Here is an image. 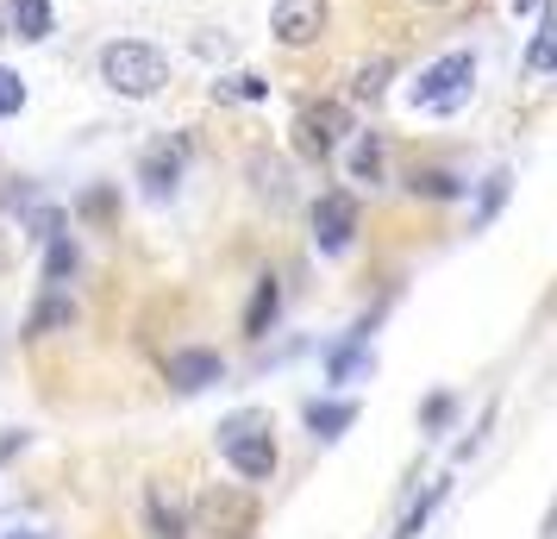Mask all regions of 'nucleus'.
<instances>
[{"label": "nucleus", "mask_w": 557, "mask_h": 539, "mask_svg": "<svg viewBox=\"0 0 557 539\" xmlns=\"http://www.w3.org/2000/svg\"><path fill=\"white\" fill-rule=\"evenodd\" d=\"M101 82L126 101H151L170 82V57L145 38H113V45H101Z\"/></svg>", "instance_id": "f257e3e1"}, {"label": "nucleus", "mask_w": 557, "mask_h": 539, "mask_svg": "<svg viewBox=\"0 0 557 539\" xmlns=\"http://www.w3.org/2000/svg\"><path fill=\"white\" fill-rule=\"evenodd\" d=\"M220 452H226V464L245 477V483L276 477V439H270V414H263V408L226 414V420H220Z\"/></svg>", "instance_id": "f03ea898"}, {"label": "nucleus", "mask_w": 557, "mask_h": 539, "mask_svg": "<svg viewBox=\"0 0 557 539\" xmlns=\"http://www.w3.org/2000/svg\"><path fill=\"white\" fill-rule=\"evenodd\" d=\"M470 88H476V57L470 51H451V57H438V63H426L420 70V82L407 88V101L420 107V113H457V107L470 101Z\"/></svg>", "instance_id": "7ed1b4c3"}, {"label": "nucleus", "mask_w": 557, "mask_h": 539, "mask_svg": "<svg viewBox=\"0 0 557 539\" xmlns=\"http://www.w3.org/2000/svg\"><path fill=\"white\" fill-rule=\"evenodd\" d=\"M345 132H351V113H345V107L313 101V107H301V120H295V151H301L307 163H326Z\"/></svg>", "instance_id": "20e7f679"}, {"label": "nucleus", "mask_w": 557, "mask_h": 539, "mask_svg": "<svg viewBox=\"0 0 557 539\" xmlns=\"http://www.w3.org/2000/svg\"><path fill=\"white\" fill-rule=\"evenodd\" d=\"M307 220H313V245H320L326 257H345V252H351V238H357V201L345 195V188L320 195Z\"/></svg>", "instance_id": "39448f33"}, {"label": "nucleus", "mask_w": 557, "mask_h": 539, "mask_svg": "<svg viewBox=\"0 0 557 539\" xmlns=\"http://www.w3.org/2000/svg\"><path fill=\"white\" fill-rule=\"evenodd\" d=\"M270 32H276V45H288V51L313 45L326 32V0H276L270 7Z\"/></svg>", "instance_id": "423d86ee"}, {"label": "nucleus", "mask_w": 557, "mask_h": 539, "mask_svg": "<svg viewBox=\"0 0 557 539\" xmlns=\"http://www.w3.org/2000/svg\"><path fill=\"white\" fill-rule=\"evenodd\" d=\"M182 170H188V138H163V145H151V151L138 157V182H145L151 201H170L176 195Z\"/></svg>", "instance_id": "0eeeda50"}, {"label": "nucleus", "mask_w": 557, "mask_h": 539, "mask_svg": "<svg viewBox=\"0 0 557 539\" xmlns=\"http://www.w3.org/2000/svg\"><path fill=\"white\" fill-rule=\"evenodd\" d=\"M163 377H170L176 395H201V389H213L220 377H226V358L207 352V345H188V352H176V358L163 364Z\"/></svg>", "instance_id": "6e6552de"}, {"label": "nucleus", "mask_w": 557, "mask_h": 539, "mask_svg": "<svg viewBox=\"0 0 557 539\" xmlns=\"http://www.w3.org/2000/svg\"><path fill=\"white\" fill-rule=\"evenodd\" d=\"M195 520H201L207 534L245 539V534H251V520H257V502H251V495H226V489H213V495H201Z\"/></svg>", "instance_id": "1a4fd4ad"}, {"label": "nucleus", "mask_w": 557, "mask_h": 539, "mask_svg": "<svg viewBox=\"0 0 557 539\" xmlns=\"http://www.w3.org/2000/svg\"><path fill=\"white\" fill-rule=\"evenodd\" d=\"M145 527H151V539H188V509H182L176 495L151 489L145 495Z\"/></svg>", "instance_id": "9d476101"}, {"label": "nucleus", "mask_w": 557, "mask_h": 539, "mask_svg": "<svg viewBox=\"0 0 557 539\" xmlns=\"http://www.w3.org/2000/svg\"><path fill=\"white\" fill-rule=\"evenodd\" d=\"M13 207H20V220H26V226L38 232V238H63V232H70L63 207H57V201H38L32 188H20V195H13Z\"/></svg>", "instance_id": "9b49d317"}, {"label": "nucleus", "mask_w": 557, "mask_h": 539, "mask_svg": "<svg viewBox=\"0 0 557 539\" xmlns=\"http://www.w3.org/2000/svg\"><path fill=\"white\" fill-rule=\"evenodd\" d=\"M357 420V402H307V427L313 439H338Z\"/></svg>", "instance_id": "f8f14e48"}, {"label": "nucleus", "mask_w": 557, "mask_h": 539, "mask_svg": "<svg viewBox=\"0 0 557 539\" xmlns=\"http://www.w3.org/2000/svg\"><path fill=\"white\" fill-rule=\"evenodd\" d=\"M276 308H282V283H276V277H263L257 295H251V308H245V333L263 339V333H270V320H276Z\"/></svg>", "instance_id": "ddd939ff"}, {"label": "nucleus", "mask_w": 557, "mask_h": 539, "mask_svg": "<svg viewBox=\"0 0 557 539\" xmlns=\"http://www.w3.org/2000/svg\"><path fill=\"white\" fill-rule=\"evenodd\" d=\"M51 26H57V13H51V0H13V32L20 38H51Z\"/></svg>", "instance_id": "4468645a"}, {"label": "nucleus", "mask_w": 557, "mask_h": 539, "mask_svg": "<svg viewBox=\"0 0 557 539\" xmlns=\"http://www.w3.org/2000/svg\"><path fill=\"white\" fill-rule=\"evenodd\" d=\"M370 370V352H363V333L351 339V345H332V358H326V377L332 383H351V377H363Z\"/></svg>", "instance_id": "2eb2a0df"}, {"label": "nucleus", "mask_w": 557, "mask_h": 539, "mask_svg": "<svg viewBox=\"0 0 557 539\" xmlns=\"http://www.w3.org/2000/svg\"><path fill=\"white\" fill-rule=\"evenodd\" d=\"M351 182H382V132H357V145H351Z\"/></svg>", "instance_id": "dca6fc26"}, {"label": "nucleus", "mask_w": 557, "mask_h": 539, "mask_svg": "<svg viewBox=\"0 0 557 539\" xmlns=\"http://www.w3.org/2000/svg\"><path fill=\"white\" fill-rule=\"evenodd\" d=\"M251 182H257V195L288 201V163L282 157H251Z\"/></svg>", "instance_id": "f3484780"}, {"label": "nucleus", "mask_w": 557, "mask_h": 539, "mask_svg": "<svg viewBox=\"0 0 557 539\" xmlns=\"http://www.w3.org/2000/svg\"><path fill=\"white\" fill-rule=\"evenodd\" d=\"M57 327H70V302L45 289V302H38V308H32V320H26V339H45V333H57Z\"/></svg>", "instance_id": "a211bd4d"}, {"label": "nucleus", "mask_w": 557, "mask_h": 539, "mask_svg": "<svg viewBox=\"0 0 557 539\" xmlns=\"http://www.w3.org/2000/svg\"><path fill=\"white\" fill-rule=\"evenodd\" d=\"M445 495H451V483H432L426 495H420V502L407 509V520H401V527H395V539H420V527H426V520H432V509H438Z\"/></svg>", "instance_id": "6ab92c4d"}, {"label": "nucleus", "mask_w": 557, "mask_h": 539, "mask_svg": "<svg viewBox=\"0 0 557 539\" xmlns=\"http://www.w3.org/2000/svg\"><path fill=\"white\" fill-rule=\"evenodd\" d=\"M388 76H395V63H388V57H376V63H363V70H357L351 95H357V101H382V88H388Z\"/></svg>", "instance_id": "aec40b11"}, {"label": "nucleus", "mask_w": 557, "mask_h": 539, "mask_svg": "<svg viewBox=\"0 0 557 539\" xmlns=\"http://www.w3.org/2000/svg\"><path fill=\"white\" fill-rule=\"evenodd\" d=\"M527 70H552L557 76V13H545V26H539V38L527 51Z\"/></svg>", "instance_id": "412c9836"}, {"label": "nucleus", "mask_w": 557, "mask_h": 539, "mask_svg": "<svg viewBox=\"0 0 557 539\" xmlns=\"http://www.w3.org/2000/svg\"><path fill=\"white\" fill-rule=\"evenodd\" d=\"M407 188H413V195H426V201H451V195H463V182H457L451 170H420Z\"/></svg>", "instance_id": "4be33fe9"}, {"label": "nucleus", "mask_w": 557, "mask_h": 539, "mask_svg": "<svg viewBox=\"0 0 557 539\" xmlns=\"http://www.w3.org/2000/svg\"><path fill=\"white\" fill-rule=\"evenodd\" d=\"M70 270H76V245H70V232H63V238H51V252H45V283L63 289Z\"/></svg>", "instance_id": "5701e85b"}, {"label": "nucleus", "mask_w": 557, "mask_h": 539, "mask_svg": "<svg viewBox=\"0 0 557 539\" xmlns=\"http://www.w3.org/2000/svg\"><path fill=\"white\" fill-rule=\"evenodd\" d=\"M507 170H495V176L482 182V201H476V226H488V220H495V213H502V201H507Z\"/></svg>", "instance_id": "b1692460"}, {"label": "nucleus", "mask_w": 557, "mask_h": 539, "mask_svg": "<svg viewBox=\"0 0 557 539\" xmlns=\"http://www.w3.org/2000/svg\"><path fill=\"white\" fill-rule=\"evenodd\" d=\"M20 107H26V82H20V70L0 63V120H13Z\"/></svg>", "instance_id": "393cba45"}, {"label": "nucleus", "mask_w": 557, "mask_h": 539, "mask_svg": "<svg viewBox=\"0 0 557 539\" xmlns=\"http://www.w3.org/2000/svg\"><path fill=\"white\" fill-rule=\"evenodd\" d=\"M220 101H263V76H226L220 82Z\"/></svg>", "instance_id": "a878e982"}, {"label": "nucleus", "mask_w": 557, "mask_h": 539, "mask_svg": "<svg viewBox=\"0 0 557 539\" xmlns=\"http://www.w3.org/2000/svg\"><path fill=\"white\" fill-rule=\"evenodd\" d=\"M451 420V395H432L426 402V427H445Z\"/></svg>", "instance_id": "bb28decb"}, {"label": "nucleus", "mask_w": 557, "mask_h": 539, "mask_svg": "<svg viewBox=\"0 0 557 539\" xmlns=\"http://www.w3.org/2000/svg\"><path fill=\"white\" fill-rule=\"evenodd\" d=\"M195 57H226V38H195Z\"/></svg>", "instance_id": "cd10ccee"}, {"label": "nucleus", "mask_w": 557, "mask_h": 539, "mask_svg": "<svg viewBox=\"0 0 557 539\" xmlns=\"http://www.w3.org/2000/svg\"><path fill=\"white\" fill-rule=\"evenodd\" d=\"M507 7H513V13L527 20V13H539V7H545V0H507Z\"/></svg>", "instance_id": "c85d7f7f"}, {"label": "nucleus", "mask_w": 557, "mask_h": 539, "mask_svg": "<svg viewBox=\"0 0 557 539\" xmlns=\"http://www.w3.org/2000/svg\"><path fill=\"white\" fill-rule=\"evenodd\" d=\"M7 539H51V534H7Z\"/></svg>", "instance_id": "c756f323"}, {"label": "nucleus", "mask_w": 557, "mask_h": 539, "mask_svg": "<svg viewBox=\"0 0 557 539\" xmlns=\"http://www.w3.org/2000/svg\"><path fill=\"white\" fill-rule=\"evenodd\" d=\"M426 7H451V0H426Z\"/></svg>", "instance_id": "7c9ffc66"}]
</instances>
